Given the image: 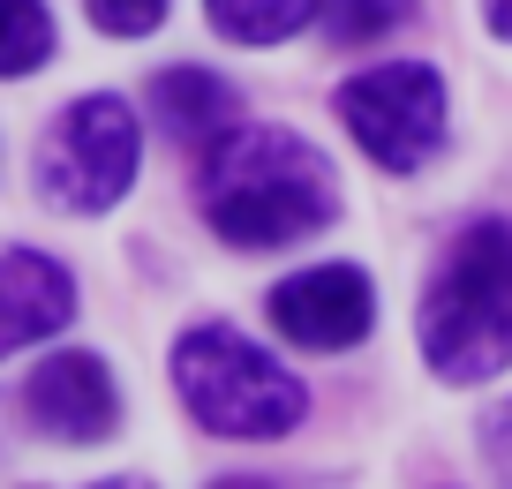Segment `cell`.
Wrapping results in <instances>:
<instances>
[{"label":"cell","mask_w":512,"mask_h":489,"mask_svg":"<svg viewBox=\"0 0 512 489\" xmlns=\"http://www.w3.org/2000/svg\"><path fill=\"white\" fill-rule=\"evenodd\" d=\"M196 211L234 249H287L339 219V174L294 128L234 121L196 158Z\"/></svg>","instance_id":"1"},{"label":"cell","mask_w":512,"mask_h":489,"mask_svg":"<svg viewBox=\"0 0 512 489\" xmlns=\"http://www.w3.org/2000/svg\"><path fill=\"white\" fill-rule=\"evenodd\" d=\"M422 362L445 384H490L512 362V219H475L430 271Z\"/></svg>","instance_id":"2"},{"label":"cell","mask_w":512,"mask_h":489,"mask_svg":"<svg viewBox=\"0 0 512 489\" xmlns=\"http://www.w3.org/2000/svg\"><path fill=\"white\" fill-rule=\"evenodd\" d=\"M174 392L211 437H249V444L287 437L309 414L302 377L272 362L256 339H241L234 324H189L174 339Z\"/></svg>","instance_id":"3"},{"label":"cell","mask_w":512,"mask_h":489,"mask_svg":"<svg viewBox=\"0 0 512 489\" xmlns=\"http://www.w3.org/2000/svg\"><path fill=\"white\" fill-rule=\"evenodd\" d=\"M136 158H144V128L128 113V98L91 91L76 106L53 113V128L38 136V196L53 211H113L136 181Z\"/></svg>","instance_id":"4"},{"label":"cell","mask_w":512,"mask_h":489,"mask_svg":"<svg viewBox=\"0 0 512 489\" xmlns=\"http://www.w3.org/2000/svg\"><path fill=\"white\" fill-rule=\"evenodd\" d=\"M339 121L384 174H422L445 151V76L430 61H377L339 83Z\"/></svg>","instance_id":"5"},{"label":"cell","mask_w":512,"mask_h":489,"mask_svg":"<svg viewBox=\"0 0 512 489\" xmlns=\"http://www.w3.org/2000/svg\"><path fill=\"white\" fill-rule=\"evenodd\" d=\"M272 324L279 339L309 354H339L354 339H369L377 324V286H369L362 264H317V271H294L287 286H272Z\"/></svg>","instance_id":"6"},{"label":"cell","mask_w":512,"mask_h":489,"mask_svg":"<svg viewBox=\"0 0 512 489\" xmlns=\"http://www.w3.org/2000/svg\"><path fill=\"white\" fill-rule=\"evenodd\" d=\"M23 407L31 422L46 429L53 444H98L121 429V392H113V369L98 354L68 347V354H46L23 384Z\"/></svg>","instance_id":"7"},{"label":"cell","mask_w":512,"mask_h":489,"mask_svg":"<svg viewBox=\"0 0 512 489\" xmlns=\"http://www.w3.org/2000/svg\"><path fill=\"white\" fill-rule=\"evenodd\" d=\"M76 316V279L38 249H8L0 256V354L38 347Z\"/></svg>","instance_id":"8"},{"label":"cell","mask_w":512,"mask_h":489,"mask_svg":"<svg viewBox=\"0 0 512 489\" xmlns=\"http://www.w3.org/2000/svg\"><path fill=\"white\" fill-rule=\"evenodd\" d=\"M151 113H159V128L174 143H196V151H204L219 128H234L241 98L226 91V76H211V68H166V76L151 83Z\"/></svg>","instance_id":"9"},{"label":"cell","mask_w":512,"mask_h":489,"mask_svg":"<svg viewBox=\"0 0 512 489\" xmlns=\"http://www.w3.org/2000/svg\"><path fill=\"white\" fill-rule=\"evenodd\" d=\"M204 16L234 46H279V38L309 31L324 16V0H204Z\"/></svg>","instance_id":"10"},{"label":"cell","mask_w":512,"mask_h":489,"mask_svg":"<svg viewBox=\"0 0 512 489\" xmlns=\"http://www.w3.org/2000/svg\"><path fill=\"white\" fill-rule=\"evenodd\" d=\"M53 61V16L46 0H0V76H31Z\"/></svg>","instance_id":"11"},{"label":"cell","mask_w":512,"mask_h":489,"mask_svg":"<svg viewBox=\"0 0 512 489\" xmlns=\"http://www.w3.org/2000/svg\"><path fill=\"white\" fill-rule=\"evenodd\" d=\"M415 16V0H324V31L332 46H377L384 31H400Z\"/></svg>","instance_id":"12"},{"label":"cell","mask_w":512,"mask_h":489,"mask_svg":"<svg viewBox=\"0 0 512 489\" xmlns=\"http://www.w3.org/2000/svg\"><path fill=\"white\" fill-rule=\"evenodd\" d=\"M91 23L106 38H144L166 23V0H91Z\"/></svg>","instance_id":"13"},{"label":"cell","mask_w":512,"mask_h":489,"mask_svg":"<svg viewBox=\"0 0 512 489\" xmlns=\"http://www.w3.org/2000/svg\"><path fill=\"white\" fill-rule=\"evenodd\" d=\"M482 459H490V474L512 489V399L482 414Z\"/></svg>","instance_id":"14"},{"label":"cell","mask_w":512,"mask_h":489,"mask_svg":"<svg viewBox=\"0 0 512 489\" xmlns=\"http://www.w3.org/2000/svg\"><path fill=\"white\" fill-rule=\"evenodd\" d=\"M482 23H490V31L512 46V0H482Z\"/></svg>","instance_id":"15"},{"label":"cell","mask_w":512,"mask_h":489,"mask_svg":"<svg viewBox=\"0 0 512 489\" xmlns=\"http://www.w3.org/2000/svg\"><path fill=\"white\" fill-rule=\"evenodd\" d=\"M211 489H279V482H264V474H226V482H211Z\"/></svg>","instance_id":"16"},{"label":"cell","mask_w":512,"mask_h":489,"mask_svg":"<svg viewBox=\"0 0 512 489\" xmlns=\"http://www.w3.org/2000/svg\"><path fill=\"white\" fill-rule=\"evenodd\" d=\"M91 489H151L144 474H113V482H91Z\"/></svg>","instance_id":"17"}]
</instances>
